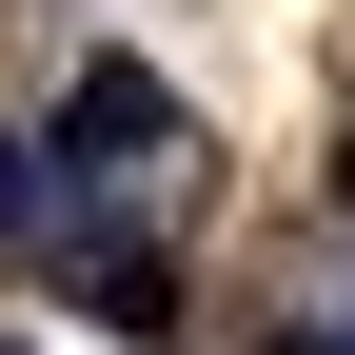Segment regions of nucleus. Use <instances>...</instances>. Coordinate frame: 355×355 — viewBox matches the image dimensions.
I'll return each instance as SVG.
<instances>
[{"label":"nucleus","instance_id":"6","mask_svg":"<svg viewBox=\"0 0 355 355\" xmlns=\"http://www.w3.org/2000/svg\"><path fill=\"white\" fill-rule=\"evenodd\" d=\"M296 355H316V336H296Z\"/></svg>","mask_w":355,"mask_h":355},{"label":"nucleus","instance_id":"5","mask_svg":"<svg viewBox=\"0 0 355 355\" xmlns=\"http://www.w3.org/2000/svg\"><path fill=\"white\" fill-rule=\"evenodd\" d=\"M0 355H20V336H0Z\"/></svg>","mask_w":355,"mask_h":355},{"label":"nucleus","instance_id":"1","mask_svg":"<svg viewBox=\"0 0 355 355\" xmlns=\"http://www.w3.org/2000/svg\"><path fill=\"white\" fill-rule=\"evenodd\" d=\"M139 158H178V79L79 60V79H60V139H40V178H60V198H99V178H139Z\"/></svg>","mask_w":355,"mask_h":355},{"label":"nucleus","instance_id":"3","mask_svg":"<svg viewBox=\"0 0 355 355\" xmlns=\"http://www.w3.org/2000/svg\"><path fill=\"white\" fill-rule=\"evenodd\" d=\"M40 217H60V178H40V139H0V257H20Z\"/></svg>","mask_w":355,"mask_h":355},{"label":"nucleus","instance_id":"2","mask_svg":"<svg viewBox=\"0 0 355 355\" xmlns=\"http://www.w3.org/2000/svg\"><path fill=\"white\" fill-rule=\"evenodd\" d=\"M79 316H99L119 355H158V336H178V257H158V237H119L99 277H79Z\"/></svg>","mask_w":355,"mask_h":355},{"label":"nucleus","instance_id":"4","mask_svg":"<svg viewBox=\"0 0 355 355\" xmlns=\"http://www.w3.org/2000/svg\"><path fill=\"white\" fill-rule=\"evenodd\" d=\"M316 355H355V336H316Z\"/></svg>","mask_w":355,"mask_h":355}]
</instances>
